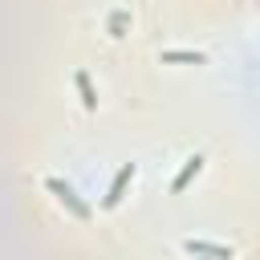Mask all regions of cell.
Returning a JSON list of instances; mask_svg holds the SVG:
<instances>
[{
	"mask_svg": "<svg viewBox=\"0 0 260 260\" xmlns=\"http://www.w3.org/2000/svg\"><path fill=\"white\" fill-rule=\"evenodd\" d=\"M45 187H49V191L57 195V203H61V207H69V211H73L77 219H89V215H93V207H89V203H85V199H81V195L73 191V183H65V179L49 175V179H45Z\"/></svg>",
	"mask_w": 260,
	"mask_h": 260,
	"instance_id": "obj_1",
	"label": "cell"
},
{
	"mask_svg": "<svg viewBox=\"0 0 260 260\" xmlns=\"http://www.w3.org/2000/svg\"><path fill=\"white\" fill-rule=\"evenodd\" d=\"M162 61H195V65H203V53H191V49H167Z\"/></svg>",
	"mask_w": 260,
	"mask_h": 260,
	"instance_id": "obj_6",
	"label": "cell"
},
{
	"mask_svg": "<svg viewBox=\"0 0 260 260\" xmlns=\"http://www.w3.org/2000/svg\"><path fill=\"white\" fill-rule=\"evenodd\" d=\"M134 175H138V167H134V162H122V171L114 175V183H110V191H106V199H102V207H106V211L122 203V195H126V183H130Z\"/></svg>",
	"mask_w": 260,
	"mask_h": 260,
	"instance_id": "obj_2",
	"label": "cell"
},
{
	"mask_svg": "<svg viewBox=\"0 0 260 260\" xmlns=\"http://www.w3.org/2000/svg\"><path fill=\"white\" fill-rule=\"evenodd\" d=\"M199 171H203V154H191V158L183 162V171H179V175L171 179V191H183V187H187V183H191V179H195Z\"/></svg>",
	"mask_w": 260,
	"mask_h": 260,
	"instance_id": "obj_4",
	"label": "cell"
},
{
	"mask_svg": "<svg viewBox=\"0 0 260 260\" xmlns=\"http://www.w3.org/2000/svg\"><path fill=\"white\" fill-rule=\"evenodd\" d=\"M191 256H215V260H232V248H223V244H207V240H187L183 244Z\"/></svg>",
	"mask_w": 260,
	"mask_h": 260,
	"instance_id": "obj_3",
	"label": "cell"
},
{
	"mask_svg": "<svg viewBox=\"0 0 260 260\" xmlns=\"http://www.w3.org/2000/svg\"><path fill=\"white\" fill-rule=\"evenodd\" d=\"M73 81H77V89H81L85 110H98V93H93V85H89V73H85V69H77V73H73Z\"/></svg>",
	"mask_w": 260,
	"mask_h": 260,
	"instance_id": "obj_5",
	"label": "cell"
}]
</instances>
